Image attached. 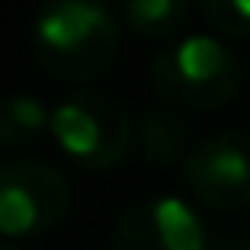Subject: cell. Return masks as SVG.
Segmentation results:
<instances>
[{"label":"cell","instance_id":"6da1fadb","mask_svg":"<svg viewBox=\"0 0 250 250\" xmlns=\"http://www.w3.org/2000/svg\"><path fill=\"white\" fill-rule=\"evenodd\" d=\"M118 19L103 4L62 0L33 19V55L55 81H92L114 62Z\"/></svg>","mask_w":250,"mask_h":250},{"label":"cell","instance_id":"7a4b0ae2","mask_svg":"<svg viewBox=\"0 0 250 250\" xmlns=\"http://www.w3.org/2000/svg\"><path fill=\"white\" fill-rule=\"evenodd\" d=\"M151 88L173 110H217L239 92L243 66L239 55L221 37H180L151 59Z\"/></svg>","mask_w":250,"mask_h":250},{"label":"cell","instance_id":"3957f363","mask_svg":"<svg viewBox=\"0 0 250 250\" xmlns=\"http://www.w3.org/2000/svg\"><path fill=\"white\" fill-rule=\"evenodd\" d=\"M52 136L85 169H110L118 166L136 140V122L129 110L107 92L78 88L62 96L52 110Z\"/></svg>","mask_w":250,"mask_h":250},{"label":"cell","instance_id":"277c9868","mask_svg":"<svg viewBox=\"0 0 250 250\" xmlns=\"http://www.w3.org/2000/svg\"><path fill=\"white\" fill-rule=\"evenodd\" d=\"M70 213V180L44 158L0 162V235L30 239Z\"/></svg>","mask_w":250,"mask_h":250},{"label":"cell","instance_id":"5b68a950","mask_svg":"<svg viewBox=\"0 0 250 250\" xmlns=\"http://www.w3.org/2000/svg\"><path fill=\"white\" fill-rule=\"evenodd\" d=\"M184 180L210 210H250V133L225 129L199 140L184 158Z\"/></svg>","mask_w":250,"mask_h":250},{"label":"cell","instance_id":"8992f818","mask_svg":"<svg viewBox=\"0 0 250 250\" xmlns=\"http://www.w3.org/2000/svg\"><path fill=\"white\" fill-rule=\"evenodd\" d=\"M110 250H210L206 225L184 199L147 195L122 210Z\"/></svg>","mask_w":250,"mask_h":250},{"label":"cell","instance_id":"52a82bcc","mask_svg":"<svg viewBox=\"0 0 250 250\" xmlns=\"http://www.w3.org/2000/svg\"><path fill=\"white\" fill-rule=\"evenodd\" d=\"M133 144L151 166H173L191 155V122L173 107H147L136 118Z\"/></svg>","mask_w":250,"mask_h":250},{"label":"cell","instance_id":"ba28073f","mask_svg":"<svg viewBox=\"0 0 250 250\" xmlns=\"http://www.w3.org/2000/svg\"><path fill=\"white\" fill-rule=\"evenodd\" d=\"M52 129V110L26 92H11L0 100V147L26 151Z\"/></svg>","mask_w":250,"mask_h":250},{"label":"cell","instance_id":"9c48e42d","mask_svg":"<svg viewBox=\"0 0 250 250\" xmlns=\"http://www.w3.org/2000/svg\"><path fill=\"white\" fill-rule=\"evenodd\" d=\"M195 8L184 0H129L122 8L125 26L140 37H177L188 22H191Z\"/></svg>","mask_w":250,"mask_h":250},{"label":"cell","instance_id":"30bf717a","mask_svg":"<svg viewBox=\"0 0 250 250\" xmlns=\"http://www.w3.org/2000/svg\"><path fill=\"white\" fill-rule=\"evenodd\" d=\"M203 19L221 33L247 37L250 33V0H206Z\"/></svg>","mask_w":250,"mask_h":250},{"label":"cell","instance_id":"8fae6325","mask_svg":"<svg viewBox=\"0 0 250 250\" xmlns=\"http://www.w3.org/2000/svg\"><path fill=\"white\" fill-rule=\"evenodd\" d=\"M210 250H250V239L247 235H228L221 243H210Z\"/></svg>","mask_w":250,"mask_h":250},{"label":"cell","instance_id":"7c38bea8","mask_svg":"<svg viewBox=\"0 0 250 250\" xmlns=\"http://www.w3.org/2000/svg\"><path fill=\"white\" fill-rule=\"evenodd\" d=\"M0 250H15V247H0Z\"/></svg>","mask_w":250,"mask_h":250}]
</instances>
